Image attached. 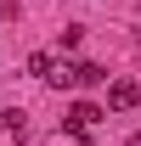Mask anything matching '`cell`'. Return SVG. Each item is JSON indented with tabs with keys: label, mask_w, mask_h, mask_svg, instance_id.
<instances>
[{
	"label": "cell",
	"mask_w": 141,
	"mask_h": 146,
	"mask_svg": "<svg viewBox=\"0 0 141 146\" xmlns=\"http://www.w3.org/2000/svg\"><path fill=\"white\" fill-rule=\"evenodd\" d=\"M102 118H107V107H96V101H73V107H68V118H62V129H68L73 141H90Z\"/></svg>",
	"instance_id": "cell-1"
},
{
	"label": "cell",
	"mask_w": 141,
	"mask_h": 146,
	"mask_svg": "<svg viewBox=\"0 0 141 146\" xmlns=\"http://www.w3.org/2000/svg\"><path fill=\"white\" fill-rule=\"evenodd\" d=\"M130 107H141V84L136 79H113L107 84V112H130Z\"/></svg>",
	"instance_id": "cell-2"
},
{
	"label": "cell",
	"mask_w": 141,
	"mask_h": 146,
	"mask_svg": "<svg viewBox=\"0 0 141 146\" xmlns=\"http://www.w3.org/2000/svg\"><path fill=\"white\" fill-rule=\"evenodd\" d=\"M0 135H17V141H23V135H28V112H23V107H6V112H0Z\"/></svg>",
	"instance_id": "cell-3"
},
{
	"label": "cell",
	"mask_w": 141,
	"mask_h": 146,
	"mask_svg": "<svg viewBox=\"0 0 141 146\" xmlns=\"http://www.w3.org/2000/svg\"><path fill=\"white\" fill-rule=\"evenodd\" d=\"M45 84H56V90H73V84H79V62H56Z\"/></svg>",
	"instance_id": "cell-4"
},
{
	"label": "cell",
	"mask_w": 141,
	"mask_h": 146,
	"mask_svg": "<svg viewBox=\"0 0 141 146\" xmlns=\"http://www.w3.org/2000/svg\"><path fill=\"white\" fill-rule=\"evenodd\" d=\"M79 84H107V68L102 62H79Z\"/></svg>",
	"instance_id": "cell-5"
},
{
	"label": "cell",
	"mask_w": 141,
	"mask_h": 146,
	"mask_svg": "<svg viewBox=\"0 0 141 146\" xmlns=\"http://www.w3.org/2000/svg\"><path fill=\"white\" fill-rule=\"evenodd\" d=\"M51 68H56L51 51H34V56H28V73H34V79H51Z\"/></svg>",
	"instance_id": "cell-6"
}]
</instances>
